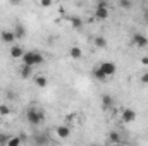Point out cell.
<instances>
[{
  "label": "cell",
  "mask_w": 148,
  "mask_h": 146,
  "mask_svg": "<svg viewBox=\"0 0 148 146\" xmlns=\"http://www.w3.org/2000/svg\"><path fill=\"white\" fill-rule=\"evenodd\" d=\"M23 55H24V48H23V46L14 45V46L10 48V57H12V59H21Z\"/></svg>",
  "instance_id": "12"
},
{
  "label": "cell",
  "mask_w": 148,
  "mask_h": 146,
  "mask_svg": "<svg viewBox=\"0 0 148 146\" xmlns=\"http://www.w3.org/2000/svg\"><path fill=\"white\" fill-rule=\"evenodd\" d=\"M93 43H95L97 48H105V46H107V40H105V36H95Z\"/></svg>",
  "instance_id": "17"
},
{
  "label": "cell",
  "mask_w": 148,
  "mask_h": 146,
  "mask_svg": "<svg viewBox=\"0 0 148 146\" xmlns=\"http://www.w3.org/2000/svg\"><path fill=\"white\" fill-rule=\"evenodd\" d=\"M109 141H110V143H121L122 139H121V136H119L117 132H110V136H109Z\"/></svg>",
  "instance_id": "20"
},
{
  "label": "cell",
  "mask_w": 148,
  "mask_h": 146,
  "mask_svg": "<svg viewBox=\"0 0 148 146\" xmlns=\"http://www.w3.org/2000/svg\"><path fill=\"white\" fill-rule=\"evenodd\" d=\"M9 113H10V108H9V105L2 103V105H0V115H2V117H7Z\"/></svg>",
  "instance_id": "19"
},
{
  "label": "cell",
  "mask_w": 148,
  "mask_h": 146,
  "mask_svg": "<svg viewBox=\"0 0 148 146\" xmlns=\"http://www.w3.org/2000/svg\"><path fill=\"white\" fill-rule=\"evenodd\" d=\"M83 19L81 17H77V16H74V17H71V26H73L74 29H81L83 28Z\"/></svg>",
  "instance_id": "16"
},
{
  "label": "cell",
  "mask_w": 148,
  "mask_h": 146,
  "mask_svg": "<svg viewBox=\"0 0 148 146\" xmlns=\"http://www.w3.org/2000/svg\"><path fill=\"white\" fill-rule=\"evenodd\" d=\"M40 3H41V7H45V9H48V7H52V3H53V0H40Z\"/></svg>",
  "instance_id": "22"
},
{
  "label": "cell",
  "mask_w": 148,
  "mask_h": 146,
  "mask_svg": "<svg viewBox=\"0 0 148 146\" xmlns=\"http://www.w3.org/2000/svg\"><path fill=\"white\" fill-rule=\"evenodd\" d=\"M109 17V5L105 2H98L97 7H95V19L98 21H103Z\"/></svg>",
  "instance_id": "3"
},
{
  "label": "cell",
  "mask_w": 148,
  "mask_h": 146,
  "mask_svg": "<svg viewBox=\"0 0 148 146\" xmlns=\"http://www.w3.org/2000/svg\"><path fill=\"white\" fill-rule=\"evenodd\" d=\"M3 143H5L7 146H10V145H21V139H19V138H9V139H5Z\"/></svg>",
  "instance_id": "21"
},
{
  "label": "cell",
  "mask_w": 148,
  "mask_h": 146,
  "mask_svg": "<svg viewBox=\"0 0 148 146\" xmlns=\"http://www.w3.org/2000/svg\"><path fill=\"white\" fill-rule=\"evenodd\" d=\"M98 65H100V69H102L103 72L107 74L109 77H110V76H114V74L117 72V67H115V64H114V62H110V60H105V62H100Z\"/></svg>",
  "instance_id": "5"
},
{
  "label": "cell",
  "mask_w": 148,
  "mask_h": 146,
  "mask_svg": "<svg viewBox=\"0 0 148 146\" xmlns=\"http://www.w3.org/2000/svg\"><path fill=\"white\" fill-rule=\"evenodd\" d=\"M69 57L74 59V60H79V59L83 57V50H81L79 46H71V50H69Z\"/></svg>",
  "instance_id": "13"
},
{
  "label": "cell",
  "mask_w": 148,
  "mask_h": 146,
  "mask_svg": "<svg viewBox=\"0 0 148 146\" xmlns=\"http://www.w3.org/2000/svg\"><path fill=\"white\" fill-rule=\"evenodd\" d=\"M114 105H115V102H114V98L110 95H103L102 96V108L103 110H110Z\"/></svg>",
  "instance_id": "7"
},
{
  "label": "cell",
  "mask_w": 148,
  "mask_h": 146,
  "mask_svg": "<svg viewBox=\"0 0 148 146\" xmlns=\"http://www.w3.org/2000/svg\"><path fill=\"white\" fill-rule=\"evenodd\" d=\"M35 84H36L38 88H47V86H48L47 76H36V77H35Z\"/></svg>",
  "instance_id": "15"
},
{
  "label": "cell",
  "mask_w": 148,
  "mask_h": 146,
  "mask_svg": "<svg viewBox=\"0 0 148 146\" xmlns=\"http://www.w3.org/2000/svg\"><path fill=\"white\" fill-rule=\"evenodd\" d=\"M119 5H121V9L127 10V9L133 7V0H119Z\"/></svg>",
  "instance_id": "18"
},
{
  "label": "cell",
  "mask_w": 148,
  "mask_h": 146,
  "mask_svg": "<svg viewBox=\"0 0 148 146\" xmlns=\"http://www.w3.org/2000/svg\"><path fill=\"white\" fill-rule=\"evenodd\" d=\"M145 19H147V21H148V10H147V12H145Z\"/></svg>",
  "instance_id": "27"
},
{
  "label": "cell",
  "mask_w": 148,
  "mask_h": 146,
  "mask_svg": "<svg viewBox=\"0 0 148 146\" xmlns=\"http://www.w3.org/2000/svg\"><path fill=\"white\" fill-rule=\"evenodd\" d=\"M0 40H2L3 43H12V41L17 40V38L14 35V31H2V33H0Z\"/></svg>",
  "instance_id": "11"
},
{
  "label": "cell",
  "mask_w": 148,
  "mask_h": 146,
  "mask_svg": "<svg viewBox=\"0 0 148 146\" xmlns=\"http://www.w3.org/2000/svg\"><path fill=\"white\" fill-rule=\"evenodd\" d=\"M141 83H143V84H148V72H145L141 76Z\"/></svg>",
  "instance_id": "23"
},
{
  "label": "cell",
  "mask_w": 148,
  "mask_h": 146,
  "mask_svg": "<svg viewBox=\"0 0 148 146\" xmlns=\"http://www.w3.org/2000/svg\"><path fill=\"white\" fill-rule=\"evenodd\" d=\"M93 77H95V79H97V81H105V79H107V77H109V76H107V74L103 72V71H102V69H100V65H98V67H95V69H93Z\"/></svg>",
  "instance_id": "14"
},
{
  "label": "cell",
  "mask_w": 148,
  "mask_h": 146,
  "mask_svg": "<svg viewBox=\"0 0 148 146\" xmlns=\"http://www.w3.org/2000/svg\"><path fill=\"white\" fill-rule=\"evenodd\" d=\"M55 132H57V136H59L60 139H66V138H69V134H71V127H67V126H59V127L55 129Z\"/></svg>",
  "instance_id": "8"
},
{
  "label": "cell",
  "mask_w": 148,
  "mask_h": 146,
  "mask_svg": "<svg viewBox=\"0 0 148 146\" xmlns=\"http://www.w3.org/2000/svg\"><path fill=\"white\" fill-rule=\"evenodd\" d=\"M26 119H28V122L31 126H40L45 120V112L36 108V107H29L28 112H26Z\"/></svg>",
  "instance_id": "2"
},
{
  "label": "cell",
  "mask_w": 148,
  "mask_h": 146,
  "mask_svg": "<svg viewBox=\"0 0 148 146\" xmlns=\"http://www.w3.org/2000/svg\"><path fill=\"white\" fill-rule=\"evenodd\" d=\"M121 119H122V122H126V124L134 122V120H136V112H134L133 108H124L122 115H121Z\"/></svg>",
  "instance_id": "6"
},
{
  "label": "cell",
  "mask_w": 148,
  "mask_h": 146,
  "mask_svg": "<svg viewBox=\"0 0 148 146\" xmlns=\"http://www.w3.org/2000/svg\"><path fill=\"white\" fill-rule=\"evenodd\" d=\"M5 95H7V98H9V100H12V98H16V95H14V93H12L10 89H9V91H7Z\"/></svg>",
  "instance_id": "24"
},
{
  "label": "cell",
  "mask_w": 148,
  "mask_h": 146,
  "mask_svg": "<svg viewBox=\"0 0 148 146\" xmlns=\"http://www.w3.org/2000/svg\"><path fill=\"white\" fill-rule=\"evenodd\" d=\"M31 74H33V67H31V65H26V64L21 65V69H19V76H21L23 79L31 77Z\"/></svg>",
  "instance_id": "10"
},
{
  "label": "cell",
  "mask_w": 148,
  "mask_h": 146,
  "mask_svg": "<svg viewBox=\"0 0 148 146\" xmlns=\"http://www.w3.org/2000/svg\"><path fill=\"white\" fill-rule=\"evenodd\" d=\"M141 64L143 65H148V57H141Z\"/></svg>",
  "instance_id": "25"
},
{
  "label": "cell",
  "mask_w": 148,
  "mask_h": 146,
  "mask_svg": "<svg viewBox=\"0 0 148 146\" xmlns=\"http://www.w3.org/2000/svg\"><path fill=\"white\" fill-rule=\"evenodd\" d=\"M9 2H10V3H12V5H19V3H21V2H23V0H9Z\"/></svg>",
  "instance_id": "26"
},
{
  "label": "cell",
  "mask_w": 148,
  "mask_h": 146,
  "mask_svg": "<svg viewBox=\"0 0 148 146\" xmlns=\"http://www.w3.org/2000/svg\"><path fill=\"white\" fill-rule=\"evenodd\" d=\"M14 35L17 40H23V38H26V28L21 24V23H16V26H14Z\"/></svg>",
  "instance_id": "9"
},
{
  "label": "cell",
  "mask_w": 148,
  "mask_h": 146,
  "mask_svg": "<svg viewBox=\"0 0 148 146\" xmlns=\"http://www.w3.org/2000/svg\"><path fill=\"white\" fill-rule=\"evenodd\" d=\"M133 45L138 46V48H147L148 46V38L141 33H134L133 35Z\"/></svg>",
  "instance_id": "4"
},
{
  "label": "cell",
  "mask_w": 148,
  "mask_h": 146,
  "mask_svg": "<svg viewBox=\"0 0 148 146\" xmlns=\"http://www.w3.org/2000/svg\"><path fill=\"white\" fill-rule=\"evenodd\" d=\"M21 62L26 64V65L35 67V65H41L45 62V57L38 50H29V52H24V55L21 57Z\"/></svg>",
  "instance_id": "1"
}]
</instances>
